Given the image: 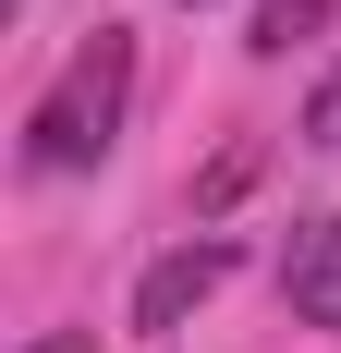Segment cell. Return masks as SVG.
Returning a JSON list of instances; mask_svg holds the SVG:
<instances>
[{"label":"cell","instance_id":"cell-1","mask_svg":"<svg viewBox=\"0 0 341 353\" xmlns=\"http://www.w3.org/2000/svg\"><path fill=\"white\" fill-rule=\"evenodd\" d=\"M122 98H135V37L98 25V37L61 61V85L25 110V171H98L110 134H122Z\"/></svg>","mask_w":341,"mask_h":353},{"label":"cell","instance_id":"cell-2","mask_svg":"<svg viewBox=\"0 0 341 353\" xmlns=\"http://www.w3.org/2000/svg\"><path fill=\"white\" fill-rule=\"evenodd\" d=\"M232 268H244V256L220 244V232H207V244H170L159 268H146V281H135V329H183V317H195V305H207V292L232 281Z\"/></svg>","mask_w":341,"mask_h":353},{"label":"cell","instance_id":"cell-3","mask_svg":"<svg viewBox=\"0 0 341 353\" xmlns=\"http://www.w3.org/2000/svg\"><path fill=\"white\" fill-rule=\"evenodd\" d=\"M280 305H293L305 329H341V208L280 244Z\"/></svg>","mask_w":341,"mask_h":353},{"label":"cell","instance_id":"cell-4","mask_svg":"<svg viewBox=\"0 0 341 353\" xmlns=\"http://www.w3.org/2000/svg\"><path fill=\"white\" fill-rule=\"evenodd\" d=\"M317 25H329V0H256V25H244V49H256V61H280V49H305Z\"/></svg>","mask_w":341,"mask_h":353},{"label":"cell","instance_id":"cell-5","mask_svg":"<svg viewBox=\"0 0 341 353\" xmlns=\"http://www.w3.org/2000/svg\"><path fill=\"white\" fill-rule=\"evenodd\" d=\"M305 146H341V73H329V85L305 98Z\"/></svg>","mask_w":341,"mask_h":353},{"label":"cell","instance_id":"cell-6","mask_svg":"<svg viewBox=\"0 0 341 353\" xmlns=\"http://www.w3.org/2000/svg\"><path fill=\"white\" fill-rule=\"evenodd\" d=\"M25 353H98V341H86V329H49V341H25Z\"/></svg>","mask_w":341,"mask_h":353}]
</instances>
